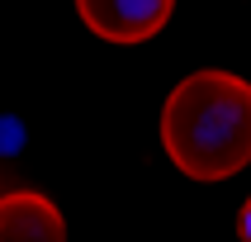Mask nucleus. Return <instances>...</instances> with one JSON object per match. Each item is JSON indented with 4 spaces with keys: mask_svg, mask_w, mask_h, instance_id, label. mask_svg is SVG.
<instances>
[{
    "mask_svg": "<svg viewBox=\"0 0 251 242\" xmlns=\"http://www.w3.org/2000/svg\"><path fill=\"white\" fill-rule=\"evenodd\" d=\"M161 147L190 181H227L251 161V81L195 71L166 95Z\"/></svg>",
    "mask_w": 251,
    "mask_h": 242,
    "instance_id": "1",
    "label": "nucleus"
},
{
    "mask_svg": "<svg viewBox=\"0 0 251 242\" xmlns=\"http://www.w3.org/2000/svg\"><path fill=\"white\" fill-rule=\"evenodd\" d=\"M176 0H76V14L104 43H147L161 33Z\"/></svg>",
    "mask_w": 251,
    "mask_h": 242,
    "instance_id": "2",
    "label": "nucleus"
},
{
    "mask_svg": "<svg viewBox=\"0 0 251 242\" xmlns=\"http://www.w3.org/2000/svg\"><path fill=\"white\" fill-rule=\"evenodd\" d=\"M0 242H67V218L38 190L0 195Z\"/></svg>",
    "mask_w": 251,
    "mask_h": 242,
    "instance_id": "3",
    "label": "nucleus"
},
{
    "mask_svg": "<svg viewBox=\"0 0 251 242\" xmlns=\"http://www.w3.org/2000/svg\"><path fill=\"white\" fill-rule=\"evenodd\" d=\"M237 233H242V242H251V195H247V204L237 214Z\"/></svg>",
    "mask_w": 251,
    "mask_h": 242,
    "instance_id": "4",
    "label": "nucleus"
}]
</instances>
